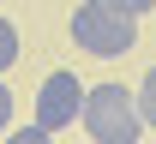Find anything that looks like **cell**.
I'll return each instance as SVG.
<instances>
[{
	"mask_svg": "<svg viewBox=\"0 0 156 144\" xmlns=\"http://www.w3.org/2000/svg\"><path fill=\"white\" fill-rule=\"evenodd\" d=\"M72 42L84 54L120 60V54L138 48V18L120 12V6H108V0H84V6H72Z\"/></svg>",
	"mask_w": 156,
	"mask_h": 144,
	"instance_id": "1",
	"label": "cell"
},
{
	"mask_svg": "<svg viewBox=\"0 0 156 144\" xmlns=\"http://www.w3.org/2000/svg\"><path fill=\"white\" fill-rule=\"evenodd\" d=\"M78 126L90 132V144H138V132H144L132 90H120V84H90L84 108H78Z\"/></svg>",
	"mask_w": 156,
	"mask_h": 144,
	"instance_id": "2",
	"label": "cell"
},
{
	"mask_svg": "<svg viewBox=\"0 0 156 144\" xmlns=\"http://www.w3.org/2000/svg\"><path fill=\"white\" fill-rule=\"evenodd\" d=\"M78 108H84L78 72H48L42 90H36V126H42V132H66V126L78 120Z\"/></svg>",
	"mask_w": 156,
	"mask_h": 144,
	"instance_id": "3",
	"label": "cell"
},
{
	"mask_svg": "<svg viewBox=\"0 0 156 144\" xmlns=\"http://www.w3.org/2000/svg\"><path fill=\"white\" fill-rule=\"evenodd\" d=\"M132 102H138V120H144V126H150V132H156V66H150V72H144V84H138V90H132Z\"/></svg>",
	"mask_w": 156,
	"mask_h": 144,
	"instance_id": "4",
	"label": "cell"
},
{
	"mask_svg": "<svg viewBox=\"0 0 156 144\" xmlns=\"http://www.w3.org/2000/svg\"><path fill=\"white\" fill-rule=\"evenodd\" d=\"M18 54H24V48H18V24L0 12V72H6V66H18Z\"/></svg>",
	"mask_w": 156,
	"mask_h": 144,
	"instance_id": "5",
	"label": "cell"
},
{
	"mask_svg": "<svg viewBox=\"0 0 156 144\" xmlns=\"http://www.w3.org/2000/svg\"><path fill=\"white\" fill-rule=\"evenodd\" d=\"M0 144H54V132H42V126H18V132H0Z\"/></svg>",
	"mask_w": 156,
	"mask_h": 144,
	"instance_id": "6",
	"label": "cell"
},
{
	"mask_svg": "<svg viewBox=\"0 0 156 144\" xmlns=\"http://www.w3.org/2000/svg\"><path fill=\"white\" fill-rule=\"evenodd\" d=\"M0 132H12V90L0 84Z\"/></svg>",
	"mask_w": 156,
	"mask_h": 144,
	"instance_id": "7",
	"label": "cell"
},
{
	"mask_svg": "<svg viewBox=\"0 0 156 144\" xmlns=\"http://www.w3.org/2000/svg\"><path fill=\"white\" fill-rule=\"evenodd\" d=\"M108 6H120V12H132V18H144V12H150L156 0H108Z\"/></svg>",
	"mask_w": 156,
	"mask_h": 144,
	"instance_id": "8",
	"label": "cell"
}]
</instances>
